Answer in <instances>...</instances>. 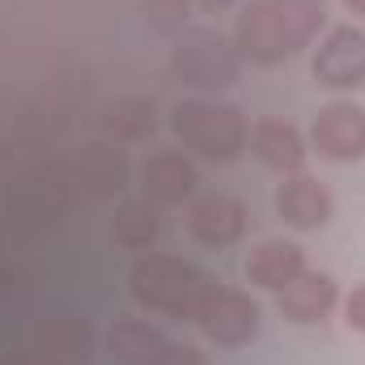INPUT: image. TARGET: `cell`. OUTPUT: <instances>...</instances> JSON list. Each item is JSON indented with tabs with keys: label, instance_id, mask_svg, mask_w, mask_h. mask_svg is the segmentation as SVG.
<instances>
[{
	"label": "cell",
	"instance_id": "4fadbf2b",
	"mask_svg": "<svg viewBox=\"0 0 365 365\" xmlns=\"http://www.w3.org/2000/svg\"><path fill=\"white\" fill-rule=\"evenodd\" d=\"M242 272H247V280H251L255 289L280 293L289 280H297V276L306 272V251H302L293 238H264V242L251 247Z\"/></svg>",
	"mask_w": 365,
	"mask_h": 365
},
{
	"label": "cell",
	"instance_id": "5b68a950",
	"mask_svg": "<svg viewBox=\"0 0 365 365\" xmlns=\"http://www.w3.org/2000/svg\"><path fill=\"white\" fill-rule=\"evenodd\" d=\"M195 327L221 344V349H242L259 336V302L234 284H221L212 280L208 297L200 302V314H195Z\"/></svg>",
	"mask_w": 365,
	"mask_h": 365
},
{
	"label": "cell",
	"instance_id": "30bf717a",
	"mask_svg": "<svg viewBox=\"0 0 365 365\" xmlns=\"http://www.w3.org/2000/svg\"><path fill=\"white\" fill-rule=\"evenodd\" d=\"M336 302H340V284H336V276L331 272H314V268H306L297 280H289V284L276 293V310H280V319H289V323H297V327L323 323V319L336 310Z\"/></svg>",
	"mask_w": 365,
	"mask_h": 365
},
{
	"label": "cell",
	"instance_id": "e0dca14e",
	"mask_svg": "<svg viewBox=\"0 0 365 365\" xmlns=\"http://www.w3.org/2000/svg\"><path fill=\"white\" fill-rule=\"evenodd\" d=\"M145 17L162 34H179L191 17V0H145Z\"/></svg>",
	"mask_w": 365,
	"mask_h": 365
},
{
	"label": "cell",
	"instance_id": "9a60e30c",
	"mask_svg": "<svg viewBox=\"0 0 365 365\" xmlns=\"http://www.w3.org/2000/svg\"><path fill=\"white\" fill-rule=\"evenodd\" d=\"M106 128L119 136V140H145L153 136L158 128V110L149 98H119L110 110H106Z\"/></svg>",
	"mask_w": 365,
	"mask_h": 365
},
{
	"label": "cell",
	"instance_id": "7c38bea8",
	"mask_svg": "<svg viewBox=\"0 0 365 365\" xmlns=\"http://www.w3.org/2000/svg\"><path fill=\"white\" fill-rule=\"evenodd\" d=\"M195 187H200L195 166L175 149H158L140 162V191L153 204H182L195 195Z\"/></svg>",
	"mask_w": 365,
	"mask_h": 365
},
{
	"label": "cell",
	"instance_id": "7a4b0ae2",
	"mask_svg": "<svg viewBox=\"0 0 365 365\" xmlns=\"http://www.w3.org/2000/svg\"><path fill=\"white\" fill-rule=\"evenodd\" d=\"M208 289H212V276L204 268H195L191 259H179V255L149 251L128 272V293L140 310L166 314V319H187V323H195L200 302L208 297Z\"/></svg>",
	"mask_w": 365,
	"mask_h": 365
},
{
	"label": "cell",
	"instance_id": "ba28073f",
	"mask_svg": "<svg viewBox=\"0 0 365 365\" xmlns=\"http://www.w3.org/2000/svg\"><path fill=\"white\" fill-rule=\"evenodd\" d=\"M187 234L200 247H234L247 234V204L230 191H204L187 208Z\"/></svg>",
	"mask_w": 365,
	"mask_h": 365
},
{
	"label": "cell",
	"instance_id": "52a82bcc",
	"mask_svg": "<svg viewBox=\"0 0 365 365\" xmlns=\"http://www.w3.org/2000/svg\"><path fill=\"white\" fill-rule=\"evenodd\" d=\"M310 73L327 90H357L365 86V30L361 26H336L314 47Z\"/></svg>",
	"mask_w": 365,
	"mask_h": 365
},
{
	"label": "cell",
	"instance_id": "8fae6325",
	"mask_svg": "<svg viewBox=\"0 0 365 365\" xmlns=\"http://www.w3.org/2000/svg\"><path fill=\"white\" fill-rule=\"evenodd\" d=\"M175 340L145 319H115L106 331V353L115 365H162Z\"/></svg>",
	"mask_w": 365,
	"mask_h": 365
},
{
	"label": "cell",
	"instance_id": "ffe728a7",
	"mask_svg": "<svg viewBox=\"0 0 365 365\" xmlns=\"http://www.w3.org/2000/svg\"><path fill=\"white\" fill-rule=\"evenodd\" d=\"M344 4H349L353 13H361V17H365V0H344Z\"/></svg>",
	"mask_w": 365,
	"mask_h": 365
},
{
	"label": "cell",
	"instance_id": "3957f363",
	"mask_svg": "<svg viewBox=\"0 0 365 365\" xmlns=\"http://www.w3.org/2000/svg\"><path fill=\"white\" fill-rule=\"evenodd\" d=\"M170 132L187 149L212 158V162H234L247 149V115L230 102H208V98H179L170 106Z\"/></svg>",
	"mask_w": 365,
	"mask_h": 365
},
{
	"label": "cell",
	"instance_id": "5bb4252c",
	"mask_svg": "<svg viewBox=\"0 0 365 365\" xmlns=\"http://www.w3.org/2000/svg\"><path fill=\"white\" fill-rule=\"evenodd\" d=\"M247 140H251V153L276 175H297L306 166V153H310L306 136L289 119H259Z\"/></svg>",
	"mask_w": 365,
	"mask_h": 365
},
{
	"label": "cell",
	"instance_id": "d6986e66",
	"mask_svg": "<svg viewBox=\"0 0 365 365\" xmlns=\"http://www.w3.org/2000/svg\"><path fill=\"white\" fill-rule=\"evenodd\" d=\"M162 365H208V361H204V353H200V349H191V344H175V349H170V357H166Z\"/></svg>",
	"mask_w": 365,
	"mask_h": 365
},
{
	"label": "cell",
	"instance_id": "8992f818",
	"mask_svg": "<svg viewBox=\"0 0 365 365\" xmlns=\"http://www.w3.org/2000/svg\"><path fill=\"white\" fill-rule=\"evenodd\" d=\"M310 153L323 162L349 166L365 158V106L357 102H327L310 123Z\"/></svg>",
	"mask_w": 365,
	"mask_h": 365
},
{
	"label": "cell",
	"instance_id": "44dd1931",
	"mask_svg": "<svg viewBox=\"0 0 365 365\" xmlns=\"http://www.w3.org/2000/svg\"><path fill=\"white\" fill-rule=\"evenodd\" d=\"M200 4H204V9H225L230 0H200Z\"/></svg>",
	"mask_w": 365,
	"mask_h": 365
},
{
	"label": "cell",
	"instance_id": "ac0fdd59",
	"mask_svg": "<svg viewBox=\"0 0 365 365\" xmlns=\"http://www.w3.org/2000/svg\"><path fill=\"white\" fill-rule=\"evenodd\" d=\"M344 323L365 336V284H357V289L344 297Z\"/></svg>",
	"mask_w": 365,
	"mask_h": 365
},
{
	"label": "cell",
	"instance_id": "6da1fadb",
	"mask_svg": "<svg viewBox=\"0 0 365 365\" xmlns=\"http://www.w3.org/2000/svg\"><path fill=\"white\" fill-rule=\"evenodd\" d=\"M327 26V0H251L234 21V47L242 60L272 68L306 51Z\"/></svg>",
	"mask_w": 365,
	"mask_h": 365
},
{
	"label": "cell",
	"instance_id": "277c9868",
	"mask_svg": "<svg viewBox=\"0 0 365 365\" xmlns=\"http://www.w3.org/2000/svg\"><path fill=\"white\" fill-rule=\"evenodd\" d=\"M242 51L217 30H182L170 51L175 77L195 90H225L242 77Z\"/></svg>",
	"mask_w": 365,
	"mask_h": 365
},
{
	"label": "cell",
	"instance_id": "9c48e42d",
	"mask_svg": "<svg viewBox=\"0 0 365 365\" xmlns=\"http://www.w3.org/2000/svg\"><path fill=\"white\" fill-rule=\"evenodd\" d=\"M336 212V200L323 182L306 170L284 175V182L276 187V217L289 230H323Z\"/></svg>",
	"mask_w": 365,
	"mask_h": 365
},
{
	"label": "cell",
	"instance_id": "2e32d148",
	"mask_svg": "<svg viewBox=\"0 0 365 365\" xmlns=\"http://www.w3.org/2000/svg\"><path fill=\"white\" fill-rule=\"evenodd\" d=\"M153 238H158V217H153L149 200H128V204L119 208V217H115V242L140 251V247H149Z\"/></svg>",
	"mask_w": 365,
	"mask_h": 365
}]
</instances>
